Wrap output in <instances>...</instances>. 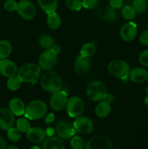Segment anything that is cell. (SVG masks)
I'll return each instance as SVG.
<instances>
[{"instance_id": "1", "label": "cell", "mask_w": 148, "mask_h": 149, "mask_svg": "<svg viewBox=\"0 0 148 149\" xmlns=\"http://www.w3.org/2000/svg\"><path fill=\"white\" fill-rule=\"evenodd\" d=\"M40 84L44 90L53 93L62 89V81L60 76L53 71H48L41 78Z\"/></svg>"}, {"instance_id": "2", "label": "cell", "mask_w": 148, "mask_h": 149, "mask_svg": "<svg viewBox=\"0 0 148 149\" xmlns=\"http://www.w3.org/2000/svg\"><path fill=\"white\" fill-rule=\"evenodd\" d=\"M47 106L41 100H35L30 102L26 107L24 116L30 120H37L46 115Z\"/></svg>"}, {"instance_id": "3", "label": "cell", "mask_w": 148, "mask_h": 149, "mask_svg": "<svg viewBox=\"0 0 148 149\" xmlns=\"http://www.w3.org/2000/svg\"><path fill=\"white\" fill-rule=\"evenodd\" d=\"M107 70L111 75L123 81L128 79L131 71L129 63L119 59L110 61L107 65Z\"/></svg>"}, {"instance_id": "4", "label": "cell", "mask_w": 148, "mask_h": 149, "mask_svg": "<svg viewBox=\"0 0 148 149\" xmlns=\"http://www.w3.org/2000/svg\"><path fill=\"white\" fill-rule=\"evenodd\" d=\"M87 97L94 102H100L104 100L107 95V88L102 82L100 81H92L89 83L86 89Z\"/></svg>"}, {"instance_id": "5", "label": "cell", "mask_w": 148, "mask_h": 149, "mask_svg": "<svg viewBox=\"0 0 148 149\" xmlns=\"http://www.w3.org/2000/svg\"><path fill=\"white\" fill-rule=\"evenodd\" d=\"M65 107L70 117L76 118L84 113L85 106L82 99L78 96H73L68 98Z\"/></svg>"}, {"instance_id": "6", "label": "cell", "mask_w": 148, "mask_h": 149, "mask_svg": "<svg viewBox=\"0 0 148 149\" xmlns=\"http://www.w3.org/2000/svg\"><path fill=\"white\" fill-rule=\"evenodd\" d=\"M57 61V55L51 49H46L41 54L39 59V65L44 71H50L55 66Z\"/></svg>"}, {"instance_id": "7", "label": "cell", "mask_w": 148, "mask_h": 149, "mask_svg": "<svg viewBox=\"0 0 148 149\" xmlns=\"http://www.w3.org/2000/svg\"><path fill=\"white\" fill-rule=\"evenodd\" d=\"M16 11L22 18L28 20L33 19L36 15V7L33 3L28 0H21L19 1Z\"/></svg>"}, {"instance_id": "8", "label": "cell", "mask_w": 148, "mask_h": 149, "mask_svg": "<svg viewBox=\"0 0 148 149\" xmlns=\"http://www.w3.org/2000/svg\"><path fill=\"white\" fill-rule=\"evenodd\" d=\"M55 132L61 139H69L75 135V130L73 124L68 121H59L55 127Z\"/></svg>"}, {"instance_id": "9", "label": "cell", "mask_w": 148, "mask_h": 149, "mask_svg": "<svg viewBox=\"0 0 148 149\" xmlns=\"http://www.w3.org/2000/svg\"><path fill=\"white\" fill-rule=\"evenodd\" d=\"M85 149H113V144L107 137L97 135L87 141Z\"/></svg>"}, {"instance_id": "10", "label": "cell", "mask_w": 148, "mask_h": 149, "mask_svg": "<svg viewBox=\"0 0 148 149\" xmlns=\"http://www.w3.org/2000/svg\"><path fill=\"white\" fill-rule=\"evenodd\" d=\"M68 100V93L64 90H60L52 93L49 103H50L51 108L53 110L59 111L66 106Z\"/></svg>"}, {"instance_id": "11", "label": "cell", "mask_w": 148, "mask_h": 149, "mask_svg": "<svg viewBox=\"0 0 148 149\" xmlns=\"http://www.w3.org/2000/svg\"><path fill=\"white\" fill-rule=\"evenodd\" d=\"M137 25L134 22L129 21L124 23L120 30V38L125 42H131L137 36Z\"/></svg>"}, {"instance_id": "12", "label": "cell", "mask_w": 148, "mask_h": 149, "mask_svg": "<svg viewBox=\"0 0 148 149\" xmlns=\"http://www.w3.org/2000/svg\"><path fill=\"white\" fill-rule=\"evenodd\" d=\"M73 126L76 132L81 134H89L94 129V125L91 119L85 116H79L75 118Z\"/></svg>"}, {"instance_id": "13", "label": "cell", "mask_w": 148, "mask_h": 149, "mask_svg": "<svg viewBox=\"0 0 148 149\" xmlns=\"http://www.w3.org/2000/svg\"><path fill=\"white\" fill-rule=\"evenodd\" d=\"M15 124V115L7 108L0 109V129L7 131Z\"/></svg>"}, {"instance_id": "14", "label": "cell", "mask_w": 148, "mask_h": 149, "mask_svg": "<svg viewBox=\"0 0 148 149\" xmlns=\"http://www.w3.org/2000/svg\"><path fill=\"white\" fill-rule=\"evenodd\" d=\"M17 66L14 61L8 59H4L0 61V74L4 77L10 78L17 74Z\"/></svg>"}, {"instance_id": "15", "label": "cell", "mask_w": 148, "mask_h": 149, "mask_svg": "<svg viewBox=\"0 0 148 149\" xmlns=\"http://www.w3.org/2000/svg\"><path fill=\"white\" fill-rule=\"evenodd\" d=\"M27 139L33 143H40L44 142L46 138V130L40 127H34L29 130L26 133Z\"/></svg>"}, {"instance_id": "16", "label": "cell", "mask_w": 148, "mask_h": 149, "mask_svg": "<svg viewBox=\"0 0 148 149\" xmlns=\"http://www.w3.org/2000/svg\"><path fill=\"white\" fill-rule=\"evenodd\" d=\"M91 68V61L89 58H85L78 55L75 58L74 62V71L77 74L84 75L88 73Z\"/></svg>"}, {"instance_id": "17", "label": "cell", "mask_w": 148, "mask_h": 149, "mask_svg": "<svg viewBox=\"0 0 148 149\" xmlns=\"http://www.w3.org/2000/svg\"><path fill=\"white\" fill-rule=\"evenodd\" d=\"M97 15L99 17L106 21H114L117 18L116 10L110 4H104L99 7L97 10Z\"/></svg>"}, {"instance_id": "18", "label": "cell", "mask_w": 148, "mask_h": 149, "mask_svg": "<svg viewBox=\"0 0 148 149\" xmlns=\"http://www.w3.org/2000/svg\"><path fill=\"white\" fill-rule=\"evenodd\" d=\"M129 78L134 83H142L147 79L148 71L145 68L141 67L135 68L131 70Z\"/></svg>"}, {"instance_id": "19", "label": "cell", "mask_w": 148, "mask_h": 149, "mask_svg": "<svg viewBox=\"0 0 148 149\" xmlns=\"http://www.w3.org/2000/svg\"><path fill=\"white\" fill-rule=\"evenodd\" d=\"M9 109L15 116H20L24 115L26 106L23 100L17 97H14L9 102Z\"/></svg>"}, {"instance_id": "20", "label": "cell", "mask_w": 148, "mask_h": 149, "mask_svg": "<svg viewBox=\"0 0 148 149\" xmlns=\"http://www.w3.org/2000/svg\"><path fill=\"white\" fill-rule=\"evenodd\" d=\"M42 149H65V146L60 138L52 136L45 139Z\"/></svg>"}, {"instance_id": "21", "label": "cell", "mask_w": 148, "mask_h": 149, "mask_svg": "<svg viewBox=\"0 0 148 149\" xmlns=\"http://www.w3.org/2000/svg\"><path fill=\"white\" fill-rule=\"evenodd\" d=\"M111 111V106L109 102L103 100L99 102L96 106L94 112L95 114L100 118H104L108 116Z\"/></svg>"}, {"instance_id": "22", "label": "cell", "mask_w": 148, "mask_h": 149, "mask_svg": "<svg viewBox=\"0 0 148 149\" xmlns=\"http://www.w3.org/2000/svg\"><path fill=\"white\" fill-rule=\"evenodd\" d=\"M38 4L47 15L55 13L58 7L57 0H38Z\"/></svg>"}, {"instance_id": "23", "label": "cell", "mask_w": 148, "mask_h": 149, "mask_svg": "<svg viewBox=\"0 0 148 149\" xmlns=\"http://www.w3.org/2000/svg\"><path fill=\"white\" fill-rule=\"evenodd\" d=\"M17 76L19 77L22 82L25 83H32L36 81L37 79L39 77V74L28 71V72H23V71L18 70L17 73Z\"/></svg>"}, {"instance_id": "24", "label": "cell", "mask_w": 148, "mask_h": 149, "mask_svg": "<svg viewBox=\"0 0 148 149\" xmlns=\"http://www.w3.org/2000/svg\"><path fill=\"white\" fill-rule=\"evenodd\" d=\"M12 50V45L8 41L0 40V61L8 58L11 55Z\"/></svg>"}, {"instance_id": "25", "label": "cell", "mask_w": 148, "mask_h": 149, "mask_svg": "<svg viewBox=\"0 0 148 149\" xmlns=\"http://www.w3.org/2000/svg\"><path fill=\"white\" fill-rule=\"evenodd\" d=\"M46 21H47L48 26L51 29H54V30L58 29L61 26L60 17H59L57 13H56V12L48 14Z\"/></svg>"}, {"instance_id": "26", "label": "cell", "mask_w": 148, "mask_h": 149, "mask_svg": "<svg viewBox=\"0 0 148 149\" xmlns=\"http://www.w3.org/2000/svg\"><path fill=\"white\" fill-rule=\"evenodd\" d=\"M96 52V46L93 43L88 42L81 47L80 49V55L85 58H90Z\"/></svg>"}, {"instance_id": "27", "label": "cell", "mask_w": 148, "mask_h": 149, "mask_svg": "<svg viewBox=\"0 0 148 149\" xmlns=\"http://www.w3.org/2000/svg\"><path fill=\"white\" fill-rule=\"evenodd\" d=\"M16 127L21 132V133H27L31 128V126L27 118H20L16 122Z\"/></svg>"}, {"instance_id": "28", "label": "cell", "mask_w": 148, "mask_h": 149, "mask_svg": "<svg viewBox=\"0 0 148 149\" xmlns=\"http://www.w3.org/2000/svg\"><path fill=\"white\" fill-rule=\"evenodd\" d=\"M22 81L17 76H14L8 78L7 81V87L11 91H16L19 90L21 86Z\"/></svg>"}, {"instance_id": "29", "label": "cell", "mask_w": 148, "mask_h": 149, "mask_svg": "<svg viewBox=\"0 0 148 149\" xmlns=\"http://www.w3.org/2000/svg\"><path fill=\"white\" fill-rule=\"evenodd\" d=\"M39 45L41 47L44 48L46 49H51L54 45H55V40L52 36L49 35H43L39 38Z\"/></svg>"}, {"instance_id": "30", "label": "cell", "mask_w": 148, "mask_h": 149, "mask_svg": "<svg viewBox=\"0 0 148 149\" xmlns=\"http://www.w3.org/2000/svg\"><path fill=\"white\" fill-rule=\"evenodd\" d=\"M7 136L11 142L16 143L21 138V132L17 127H12L7 130Z\"/></svg>"}, {"instance_id": "31", "label": "cell", "mask_w": 148, "mask_h": 149, "mask_svg": "<svg viewBox=\"0 0 148 149\" xmlns=\"http://www.w3.org/2000/svg\"><path fill=\"white\" fill-rule=\"evenodd\" d=\"M122 16L124 19L127 20H131L135 17L136 12L132 6L126 5L122 9Z\"/></svg>"}, {"instance_id": "32", "label": "cell", "mask_w": 148, "mask_h": 149, "mask_svg": "<svg viewBox=\"0 0 148 149\" xmlns=\"http://www.w3.org/2000/svg\"><path fill=\"white\" fill-rule=\"evenodd\" d=\"M132 7L134 8L136 13H144L147 9V0H133Z\"/></svg>"}, {"instance_id": "33", "label": "cell", "mask_w": 148, "mask_h": 149, "mask_svg": "<svg viewBox=\"0 0 148 149\" xmlns=\"http://www.w3.org/2000/svg\"><path fill=\"white\" fill-rule=\"evenodd\" d=\"M85 141L81 137L75 136L71 138V146L73 149H85Z\"/></svg>"}, {"instance_id": "34", "label": "cell", "mask_w": 148, "mask_h": 149, "mask_svg": "<svg viewBox=\"0 0 148 149\" xmlns=\"http://www.w3.org/2000/svg\"><path fill=\"white\" fill-rule=\"evenodd\" d=\"M67 7L73 11H80L83 7L81 0H65Z\"/></svg>"}, {"instance_id": "35", "label": "cell", "mask_w": 148, "mask_h": 149, "mask_svg": "<svg viewBox=\"0 0 148 149\" xmlns=\"http://www.w3.org/2000/svg\"><path fill=\"white\" fill-rule=\"evenodd\" d=\"M101 1L102 0H82L83 7L87 10H91L97 7Z\"/></svg>"}, {"instance_id": "36", "label": "cell", "mask_w": 148, "mask_h": 149, "mask_svg": "<svg viewBox=\"0 0 148 149\" xmlns=\"http://www.w3.org/2000/svg\"><path fill=\"white\" fill-rule=\"evenodd\" d=\"M4 8L7 12L15 11L17 8V2L15 0H6L4 2Z\"/></svg>"}, {"instance_id": "37", "label": "cell", "mask_w": 148, "mask_h": 149, "mask_svg": "<svg viewBox=\"0 0 148 149\" xmlns=\"http://www.w3.org/2000/svg\"><path fill=\"white\" fill-rule=\"evenodd\" d=\"M139 62L144 66L148 67V49L143 51L139 55Z\"/></svg>"}, {"instance_id": "38", "label": "cell", "mask_w": 148, "mask_h": 149, "mask_svg": "<svg viewBox=\"0 0 148 149\" xmlns=\"http://www.w3.org/2000/svg\"><path fill=\"white\" fill-rule=\"evenodd\" d=\"M139 42L142 45L148 46V30H145L142 32L139 36Z\"/></svg>"}, {"instance_id": "39", "label": "cell", "mask_w": 148, "mask_h": 149, "mask_svg": "<svg viewBox=\"0 0 148 149\" xmlns=\"http://www.w3.org/2000/svg\"><path fill=\"white\" fill-rule=\"evenodd\" d=\"M123 0H109V4L115 10L120 9L123 6Z\"/></svg>"}, {"instance_id": "40", "label": "cell", "mask_w": 148, "mask_h": 149, "mask_svg": "<svg viewBox=\"0 0 148 149\" xmlns=\"http://www.w3.org/2000/svg\"><path fill=\"white\" fill-rule=\"evenodd\" d=\"M55 119V116L53 113H49L46 115L44 119V122L47 126H49L52 123H53Z\"/></svg>"}, {"instance_id": "41", "label": "cell", "mask_w": 148, "mask_h": 149, "mask_svg": "<svg viewBox=\"0 0 148 149\" xmlns=\"http://www.w3.org/2000/svg\"><path fill=\"white\" fill-rule=\"evenodd\" d=\"M7 146L6 143V141H4V138L1 136H0V149H6Z\"/></svg>"}, {"instance_id": "42", "label": "cell", "mask_w": 148, "mask_h": 149, "mask_svg": "<svg viewBox=\"0 0 148 149\" xmlns=\"http://www.w3.org/2000/svg\"><path fill=\"white\" fill-rule=\"evenodd\" d=\"M51 49H52V50L54 52H55V53H56L57 55H58V54H59V52H60L61 47L59 46V45H55L53 47H52V48H51Z\"/></svg>"}, {"instance_id": "43", "label": "cell", "mask_w": 148, "mask_h": 149, "mask_svg": "<svg viewBox=\"0 0 148 149\" xmlns=\"http://www.w3.org/2000/svg\"><path fill=\"white\" fill-rule=\"evenodd\" d=\"M46 136L52 137V135L55 134V130H54L53 128L48 127L47 129L46 130Z\"/></svg>"}, {"instance_id": "44", "label": "cell", "mask_w": 148, "mask_h": 149, "mask_svg": "<svg viewBox=\"0 0 148 149\" xmlns=\"http://www.w3.org/2000/svg\"><path fill=\"white\" fill-rule=\"evenodd\" d=\"M114 96L113 95L111 94H107V95H106L105 98H104V100H106V101L109 102V103H112V102L114 100Z\"/></svg>"}, {"instance_id": "45", "label": "cell", "mask_w": 148, "mask_h": 149, "mask_svg": "<svg viewBox=\"0 0 148 149\" xmlns=\"http://www.w3.org/2000/svg\"><path fill=\"white\" fill-rule=\"evenodd\" d=\"M144 103H145V105L148 108V95L145 98V100H144Z\"/></svg>"}, {"instance_id": "46", "label": "cell", "mask_w": 148, "mask_h": 149, "mask_svg": "<svg viewBox=\"0 0 148 149\" xmlns=\"http://www.w3.org/2000/svg\"><path fill=\"white\" fill-rule=\"evenodd\" d=\"M6 149H19V148H17V147H15V146H11L7 147V148Z\"/></svg>"}, {"instance_id": "47", "label": "cell", "mask_w": 148, "mask_h": 149, "mask_svg": "<svg viewBox=\"0 0 148 149\" xmlns=\"http://www.w3.org/2000/svg\"><path fill=\"white\" fill-rule=\"evenodd\" d=\"M29 149H41V148H39V146H33V147H31V148H30Z\"/></svg>"}, {"instance_id": "48", "label": "cell", "mask_w": 148, "mask_h": 149, "mask_svg": "<svg viewBox=\"0 0 148 149\" xmlns=\"http://www.w3.org/2000/svg\"><path fill=\"white\" fill-rule=\"evenodd\" d=\"M147 83H148V78H147Z\"/></svg>"}, {"instance_id": "49", "label": "cell", "mask_w": 148, "mask_h": 149, "mask_svg": "<svg viewBox=\"0 0 148 149\" xmlns=\"http://www.w3.org/2000/svg\"><path fill=\"white\" fill-rule=\"evenodd\" d=\"M28 1H29V0H28Z\"/></svg>"}]
</instances>
